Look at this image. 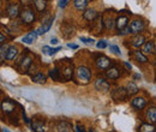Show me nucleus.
I'll return each instance as SVG.
<instances>
[{
	"mask_svg": "<svg viewBox=\"0 0 156 132\" xmlns=\"http://www.w3.org/2000/svg\"><path fill=\"white\" fill-rule=\"evenodd\" d=\"M77 78L83 83H89L91 79V72L85 66H79L77 69Z\"/></svg>",
	"mask_w": 156,
	"mask_h": 132,
	"instance_id": "obj_1",
	"label": "nucleus"
},
{
	"mask_svg": "<svg viewBox=\"0 0 156 132\" xmlns=\"http://www.w3.org/2000/svg\"><path fill=\"white\" fill-rule=\"evenodd\" d=\"M20 16L22 23H24V24H31V23L35 20L34 11L30 10V9H24V10H22Z\"/></svg>",
	"mask_w": 156,
	"mask_h": 132,
	"instance_id": "obj_2",
	"label": "nucleus"
},
{
	"mask_svg": "<svg viewBox=\"0 0 156 132\" xmlns=\"http://www.w3.org/2000/svg\"><path fill=\"white\" fill-rule=\"evenodd\" d=\"M95 89H98V91H108L111 89V85L106 79L100 77L95 80Z\"/></svg>",
	"mask_w": 156,
	"mask_h": 132,
	"instance_id": "obj_3",
	"label": "nucleus"
},
{
	"mask_svg": "<svg viewBox=\"0 0 156 132\" xmlns=\"http://www.w3.org/2000/svg\"><path fill=\"white\" fill-rule=\"evenodd\" d=\"M96 66L100 70H107L111 66V60L107 57H98L96 59Z\"/></svg>",
	"mask_w": 156,
	"mask_h": 132,
	"instance_id": "obj_4",
	"label": "nucleus"
},
{
	"mask_svg": "<svg viewBox=\"0 0 156 132\" xmlns=\"http://www.w3.org/2000/svg\"><path fill=\"white\" fill-rule=\"evenodd\" d=\"M113 98L114 100H117V101H124L125 98H126V96H127V90L125 89V88H117L114 91H113Z\"/></svg>",
	"mask_w": 156,
	"mask_h": 132,
	"instance_id": "obj_5",
	"label": "nucleus"
},
{
	"mask_svg": "<svg viewBox=\"0 0 156 132\" xmlns=\"http://www.w3.org/2000/svg\"><path fill=\"white\" fill-rule=\"evenodd\" d=\"M131 105H132V107L137 109V111H140V109H143L145 106H147V101H145V98H143V97H135L132 101H131Z\"/></svg>",
	"mask_w": 156,
	"mask_h": 132,
	"instance_id": "obj_6",
	"label": "nucleus"
},
{
	"mask_svg": "<svg viewBox=\"0 0 156 132\" xmlns=\"http://www.w3.org/2000/svg\"><path fill=\"white\" fill-rule=\"evenodd\" d=\"M20 15V7H18V5H15V4H12V5H10V6L7 7V16H9V17H10L11 19L17 18Z\"/></svg>",
	"mask_w": 156,
	"mask_h": 132,
	"instance_id": "obj_7",
	"label": "nucleus"
},
{
	"mask_svg": "<svg viewBox=\"0 0 156 132\" xmlns=\"http://www.w3.org/2000/svg\"><path fill=\"white\" fill-rule=\"evenodd\" d=\"M130 28H131V31L133 34H139V31H142L144 29V23L139 19H136L130 24Z\"/></svg>",
	"mask_w": 156,
	"mask_h": 132,
	"instance_id": "obj_8",
	"label": "nucleus"
},
{
	"mask_svg": "<svg viewBox=\"0 0 156 132\" xmlns=\"http://www.w3.org/2000/svg\"><path fill=\"white\" fill-rule=\"evenodd\" d=\"M53 22H54V17H51V18L48 19L47 22H44L43 23V25L39 28L36 31H37V34L41 35V34H44V33H47L49 29H51V27H52V24H53Z\"/></svg>",
	"mask_w": 156,
	"mask_h": 132,
	"instance_id": "obj_9",
	"label": "nucleus"
},
{
	"mask_svg": "<svg viewBox=\"0 0 156 132\" xmlns=\"http://www.w3.org/2000/svg\"><path fill=\"white\" fill-rule=\"evenodd\" d=\"M31 62H33V60H31V58H30V57H25V58H23V59L20 60V71H22V72H23V71H25V72H28V70H29V67L31 66Z\"/></svg>",
	"mask_w": 156,
	"mask_h": 132,
	"instance_id": "obj_10",
	"label": "nucleus"
},
{
	"mask_svg": "<svg viewBox=\"0 0 156 132\" xmlns=\"http://www.w3.org/2000/svg\"><path fill=\"white\" fill-rule=\"evenodd\" d=\"M106 76H107L108 79H113V80H115V79L119 78L120 72H119V70H118L117 67H108L107 71H106Z\"/></svg>",
	"mask_w": 156,
	"mask_h": 132,
	"instance_id": "obj_11",
	"label": "nucleus"
},
{
	"mask_svg": "<svg viewBox=\"0 0 156 132\" xmlns=\"http://www.w3.org/2000/svg\"><path fill=\"white\" fill-rule=\"evenodd\" d=\"M98 16V12H96V10H94V9H88V10H85V12L83 13V18L89 20V22H93Z\"/></svg>",
	"mask_w": 156,
	"mask_h": 132,
	"instance_id": "obj_12",
	"label": "nucleus"
},
{
	"mask_svg": "<svg viewBox=\"0 0 156 132\" xmlns=\"http://www.w3.org/2000/svg\"><path fill=\"white\" fill-rule=\"evenodd\" d=\"M127 22H129V18L126 16H120L118 17L117 20H115V25H117L118 30H122L125 27H127Z\"/></svg>",
	"mask_w": 156,
	"mask_h": 132,
	"instance_id": "obj_13",
	"label": "nucleus"
},
{
	"mask_svg": "<svg viewBox=\"0 0 156 132\" xmlns=\"http://www.w3.org/2000/svg\"><path fill=\"white\" fill-rule=\"evenodd\" d=\"M1 108H2V111L5 113H11V112L15 111V103L12 101H10V100H6L5 102L1 103Z\"/></svg>",
	"mask_w": 156,
	"mask_h": 132,
	"instance_id": "obj_14",
	"label": "nucleus"
},
{
	"mask_svg": "<svg viewBox=\"0 0 156 132\" xmlns=\"http://www.w3.org/2000/svg\"><path fill=\"white\" fill-rule=\"evenodd\" d=\"M37 35H39L37 31H30L29 34H27V35L23 37V42L27 43V45H30V43H33V42L36 40Z\"/></svg>",
	"mask_w": 156,
	"mask_h": 132,
	"instance_id": "obj_15",
	"label": "nucleus"
},
{
	"mask_svg": "<svg viewBox=\"0 0 156 132\" xmlns=\"http://www.w3.org/2000/svg\"><path fill=\"white\" fill-rule=\"evenodd\" d=\"M143 52L144 53H148V54H153L155 53V46H154V42L151 41H148L143 45Z\"/></svg>",
	"mask_w": 156,
	"mask_h": 132,
	"instance_id": "obj_16",
	"label": "nucleus"
},
{
	"mask_svg": "<svg viewBox=\"0 0 156 132\" xmlns=\"http://www.w3.org/2000/svg\"><path fill=\"white\" fill-rule=\"evenodd\" d=\"M57 130H58V131L67 132V131H72L73 127H72L71 124H69V123H66V121H61V123H59L58 125H57Z\"/></svg>",
	"mask_w": 156,
	"mask_h": 132,
	"instance_id": "obj_17",
	"label": "nucleus"
},
{
	"mask_svg": "<svg viewBox=\"0 0 156 132\" xmlns=\"http://www.w3.org/2000/svg\"><path fill=\"white\" fill-rule=\"evenodd\" d=\"M144 43H145V38H144V36H142V35H137L136 37L132 38V42H131V45L133 47H137V48L142 47Z\"/></svg>",
	"mask_w": 156,
	"mask_h": 132,
	"instance_id": "obj_18",
	"label": "nucleus"
},
{
	"mask_svg": "<svg viewBox=\"0 0 156 132\" xmlns=\"http://www.w3.org/2000/svg\"><path fill=\"white\" fill-rule=\"evenodd\" d=\"M17 55H18V49H17L15 46H10L9 49H7L6 59H7V60H13Z\"/></svg>",
	"mask_w": 156,
	"mask_h": 132,
	"instance_id": "obj_19",
	"label": "nucleus"
},
{
	"mask_svg": "<svg viewBox=\"0 0 156 132\" xmlns=\"http://www.w3.org/2000/svg\"><path fill=\"white\" fill-rule=\"evenodd\" d=\"M88 4H89V0H75V1H73L75 7H76L77 10H79V11L85 10L87 6H88Z\"/></svg>",
	"mask_w": 156,
	"mask_h": 132,
	"instance_id": "obj_20",
	"label": "nucleus"
},
{
	"mask_svg": "<svg viewBox=\"0 0 156 132\" xmlns=\"http://www.w3.org/2000/svg\"><path fill=\"white\" fill-rule=\"evenodd\" d=\"M147 118L150 123H156V107H150L147 112Z\"/></svg>",
	"mask_w": 156,
	"mask_h": 132,
	"instance_id": "obj_21",
	"label": "nucleus"
},
{
	"mask_svg": "<svg viewBox=\"0 0 156 132\" xmlns=\"http://www.w3.org/2000/svg\"><path fill=\"white\" fill-rule=\"evenodd\" d=\"M61 49V47H57V48H51V47H48V46H43V48H42V52H43V54H46V55H53V54H55L57 52H59Z\"/></svg>",
	"mask_w": 156,
	"mask_h": 132,
	"instance_id": "obj_22",
	"label": "nucleus"
},
{
	"mask_svg": "<svg viewBox=\"0 0 156 132\" xmlns=\"http://www.w3.org/2000/svg\"><path fill=\"white\" fill-rule=\"evenodd\" d=\"M126 90H127V94L129 95H135L138 93V87L133 82H129L127 85H126Z\"/></svg>",
	"mask_w": 156,
	"mask_h": 132,
	"instance_id": "obj_23",
	"label": "nucleus"
},
{
	"mask_svg": "<svg viewBox=\"0 0 156 132\" xmlns=\"http://www.w3.org/2000/svg\"><path fill=\"white\" fill-rule=\"evenodd\" d=\"M34 83H37V84H44L47 78L43 73H36L35 76H33V79H31Z\"/></svg>",
	"mask_w": 156,
	"mask_h": 132,
	"instance_id": "obj_24",
	"label": "nucleus"
},
{
	"mask_svg": "<svg viewBox=\"0 0 156 132\" xmlns=\"http://www.w3.org/2000/svg\"><path fill=\"white\" fill-rule=\"evenodd\" d=\"M34 5H35V9H36L39 12H42V11L46 10L47 2H46V0H35Z\"/></svg>",
	"mask_w": 156,
	"mask_h": 132,
	"instance_id": "obj_25",
	"label": "nucleus"
},
{
	"mask_svg": "<svg viewBox=\"0 0 156 132\" xmlns=\"http://www.w3.org/2000/svg\"><path fill=\"white\" fill-rule=\"evenodd\" d=\"M133 57H135V59H136L137 61H139V62H147V61H148L147 57H145L142 52H139V51H136V52L133 53Z\"/></svg>",
	"mask_w": 156,
	"mask_h": 132,
	"instance_id": "obj_26",
	"label": "nucleus"
},
{
	"mask_svg": "<svg viewBox=\"0 0 156 132\" xmlns=\"http://www.w3.org/2000/svg\"><path fill=\"white\" fill-rule=\"evenodd\" d=\"M31 129L34 131H43V121H34L31 125Z\"/></svg>",
	"mask_w": 156,
	"mask_h": 132,
	"instance_id": "obj_27",
	"label": "nucleus"
},
{
	"mask_svg": "<svg viewBox=\"0 0 156 132\" xmlns=\"http://www.w3.org/2000/svg\"><path fill=\"white\" fill-rule=\"evenodd\" d=\"M139 131L142 132H154L155 131V127L153 125H149V124H143L140 127H139Z\"/></svg>",
	"mask_w": 156,
	"mask_h": 132,
	"instance_id": "obj_28",
	"label": "nucleus"
},
{
	"mask_svg": "<svg viewBox=\"0 0 156 132\" xmlns=\"http://www.w3.org/2000/svg\"><path fill=\"white\" fill-rule=\"evenodd\" d=\"M62 72H64V73H62V77L65 78V80H69V79L72 78V69H71V67H66Z\"/></svg>",
	"mask_w": 156,
	"mask_h": 132,
	"instance_id": "obj_29",
	"label": "nucleus"
},
{
	"mask_svg": "<svg viewBox=\"0 0 156 132\" xmlns=\"http://www.w3.org/2000/svg\"><path fill=\"white\" fill-rule=\"evenodd\" d=\"M7 49H9V47H7V46L1 45V49H0V54H1V57H0V61H1V62L6 59V55H7Z\"/></svg>",
	"mask_w": 156,
	"mask_h": 132,
	"instance_id": "obj_30",
	"label": "nucleus"
},
{
	"mask_svg": "<svg viewBox=\"0 0 156 132\" xmlns=\"http://www.w3.org/2000/svg\"><path fill=\"white\" fill-rule=\"evenodd\" d=\"M49 77H51L52 79H54V80H58L59 78H60L58 69H53V70H49Z\"/></svg>",
	"mask_w": 156,
	"mask_h": 132,
	"instance_id": "obj_31",
	"label": "nucleus"
},
{
	"mask_svg": "<svg viewBox=\"0 0 156 132\" xmlns=\"http://www.w3.org/2000/svg\"><path fill=\"white\" fill-rule=\"evenodd\" d=\"M109 48H111V51H113V53H115L117 55H121V52H120V49H119L118 46H115V45H111Z\"/></svg>",
	"mask_w": 156,
	"mask_h": 132,
	"instance_id": "obj_32",
	"label": "nucleus"
},
{
	"mask_svg": "<svg viewBox=\"0 0 156 132\" xmlns=\"http://www.w3.org/2000/svg\"><path fill=\"white\" fill-rule=\"evenodd\" d=\"M96 46H98V49H103V48H106V47H107V42H106L105 40H101V41H98Z\"/></svg>",
	"mask_w": 156,
	"mask_h": 132,
	"instance_id": "obj_33",
	"label": "nucleus"
},
{
	"mask_svg": "<svg viewBox=\"0 0 156 132\" xmlns=\"http://www.w3.org/2000/svg\"><path fill=\"white\" fill-rule=\"evenodd\" d=\"M114 24H115V22H114V20L108 19V20L106 22V28H107V29H112V28L114 27Z\"/></svg>",
	"mask_w": 156,
	"mask_h": 132,
	"instance_id": "obj_34",
	"label": "nucleus"
},
{
	"mask_svg": "<svg viewBox=\"0 0 156 132\" xmlns=\"http://www.w3.org/2000/svg\"><path fill=\"white\" fill-rule=\"evenodd\" d=\"M80 41H82L83 43H87V45H93V43H94V40H93V38L80 37Z\"/></svg>",
	"mask_w": 156,
	"mask_h": 132,
	"instance_id": "obj_35",
	"label": "nucleus"
},
{
	"mask_svg": "<svg viewBox=\"0 0 156 132\" xmlns=\"http://www.w3.org/2000/svg\"><path fill=\"white\" fill-rule=\"evenodd\" d=\"M130 33H132V31H131V28H130V27H125V28L120 31V35H126V34H130Z\"/></svg>",
	"mask_w": 156,
	"mask_h": 132,
	"instance_id": "obj_36",
	"label": "nucleus"
},
{
	"mask_svg": "<svg viewBox=\"0 0 156 132\" xmlns=\"http://www.w3.org/2000/svg\"><path fill=\"white\" fill-rule=\"evenodd\" d=\"M67 1H69V0H59V6H60V7H65L66 4H67Z\"/></svg>",
	"mask_w": 156,
	"mask_h": 132,
	"instance_id": "obj_37",
	"label": "nucleus"
},
{
	"mask_svg": "<svg viewBox=\"0 0 156 132\" xmlns=\"http://www.w3.org/2000/svg\"><path fill=\"white\" fill-rule=\"evenodd\" d=\"M77 132H80V131H84V126H80L79 124H78L77 126H76V129H75Z\"/></svg>",
	"mask_w": 156,
	"mask_h": 132,
	"instance_id": "obj_38",
	"label": "nucleus"
},
{
	"mask_svg": "<svg viewBox=\"0 0 156 132\" xmlns=\"http://www.w3.org/2000/svg\"><path fill=\"white\" fill-rule=\"evenodd\" d=\"M67 47H70V48H73V49H77L78 45H75V43H69V45H67Z\"/></svg>",
	"mask_w": 156,
	"mask_h": 132,
	"instance_id": "obj_39",
	"label": "nucleus"
},
{
	"mask_svg": "<svg viewBox=\"0 0 156 132\" xmlns=\"http://www.w3.org/2000/svg\"><path fill=\"white\" fill-rule=\"evenodd\" d=\"M5 41H6V38H5V36H4V34H0V43L4 45Z\"/></svg>",
	"mask_w": 156,
	"mask_h": 132,
	"instance_id": "obj_40",
	"label": "nucleus"
},
{
	"mask_svg": "<svg viewBox=\"0 0 156 132\" xmlns=\"http://www.w3.org/2000/svg\"><path fill=\"white\" fill-rule=\"evenodd\" d=\"M51 43H52V45H57V43H58V40H57V38H52V40H51Z\"/></svg>",
	"mask_w": 156,
	"mask_h": 132,
	"instance_id": "obj_41",
	"label": "nucleus"
},
{
	"mask_svg": "<svg viewBox=\"0 0 156 132\" xmlns=\"http://www.w3.org/2000/svg\"><path fill=\"white\" fill-rule=\"evenodd\" d=\"M125 66H126L127 69H130V70H131V67H132V66H131V65H130L129 62H125Z\"/></svg>",
	"mask_w": 156,
	"mask_h": 132,
	"instance_id": "obj_42",
	"label": "nucleus"
},
{
	"mask_svg": "<svg viewBox=\"0 0 156 132\" xmlns=\"http://www.w3.org/2000/svg\"><path fill=\"white\" fill-rule=\"evenodd\" d=\"M154 66H155V70H156V59H155V62H154Z\"/></svg>",
	"mask_w": 156,
	"mask_h": 132,
	"instance_id": "obj_43",
	"label": "nucleus"
}]
</instances>
